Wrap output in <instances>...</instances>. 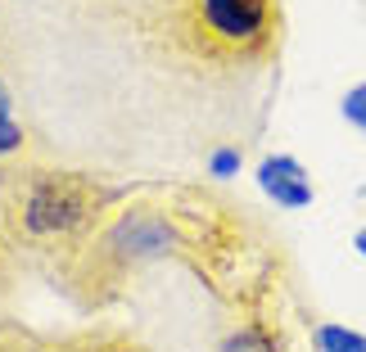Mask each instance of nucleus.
Here are the masks:
<instances>
[{"label": "nucleus", "mask_w": 366, "mask_h": 352, "mask_svg": "<svg viewBox=\"0 0 366 352\" xmlns=\"http://www.w3.org/2000/svg\"><path fill=\"white\" fill-rule=\"evenodd\" d=\"M240 149H231V145H222V149H213L208 154V176L213 181H231L235 172H240Z\"/></svg>", "instance_id": "nucleus-7"}, {"label": "nucleus", "mask_w": 366, "mask_h": 352, "mask_svg": "<svg viewBox=\"0 0 366 352\" xmlns=\"http://www.w3.org/2000/svg\"><path fill=\"white\" fill-rule=\"evenodd\" d=\"M353 248H357V258H362V262H366V226H362V231H357V235H353Z\"/></svg>", "instance_id": "nucleus-8"}, {"label": "nucleus", "mask_w": 366, "mask_h": 352, "mask_svg": "<svg viewBox=\"0 0 366 352\" xmlns=\"http://www.w3.org/2000/svg\"><path fill=\"white\" fill-rule=\"evenodd\" d=\"M118 203H127V190L86 172H0V244L9 253L68 258Z\"/></svg>", "instance_id": "nucleus-1"}, {"label": "nucleus", "mask_w": 366, "mask_h": 352, "mask_svg": "<svg viewBox=\"0 0 366 352\" xmlns=\"http://www.w3.org/2000/svg\"><path fill=\"white\" fill-rule=\"evenodd\" d=\"M312 348L317 352H366V334L353 326H340V321H321L312 330Z\"/></svg>", "instance_id": "nucleus-5"}, {"label": "nucleus", "mask_w": 366, "mask_h": 352, "mask_svg": "<svg viewBox=\"0 0 366 352\" xmlns=\"http://www.w3.org/2000/svg\"><path fill=\"white\" fill-rule=\"evenodd\" d=\"M186 32L213 64H262L280 41V0H186Z\"/></svg>", "instance_id": "nucleus-2"}, {"label": "nucleus", "mask_w": 366, "mask_h": 352, "mask_svg": "<svg viewBox=\"0 0 366 352\" xmlns=\"http://www.w3.org/2000/svg\"><path fill=\"white\" fill-rule=\"evenodd\" d=\"M253 176H258V190L267 194V203L285 208V213L312 208V199H317L312 176H307V167L294 159V154H267Z\"/></svg>", "instance_id": "nucleus-3"}, {"label": "nucleus", "mask_w": 366, "mask_h": 352, "mask_svg": "<svg viewBox=\"0 0 366 352\" xmlns=\"http://www.w3.org/2000/svg\"><path fill=\"white\" fill-rule=\"evenodd\" d=\"M213 352H290V348H285V334H280L276 321L258 312V307H249V312H240L217 330Z\"/></svg>", "instance_id": "nucleus-4"}, {"label": "nucleus", "mask_w": 366, "mask_h": 352, "mask_svg": "<svg viewBox=\"0 0 366 352\" xmlns=\"http://www.w3.org/2000/svg\"><path fill=\"white\" fill-rule=\"evenodd\" d=\"M340 114H344V122L353 126V131L366 136V81H357V86H348V91H344Z\"/></svg>", "instance_id": "nucleus-6"}]
</instances>
